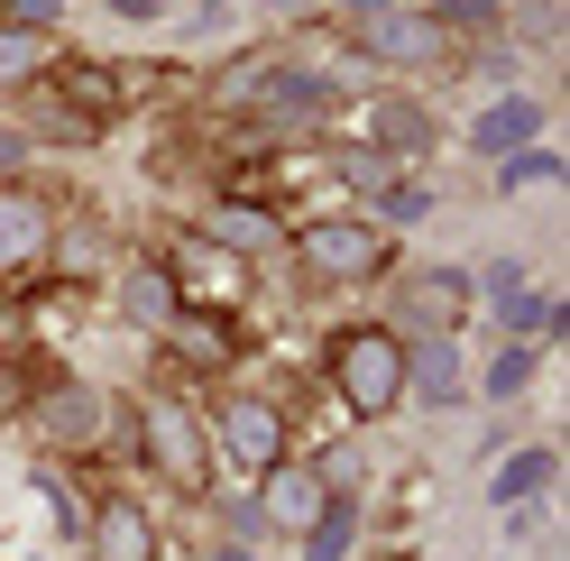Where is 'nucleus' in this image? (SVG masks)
I'll list each match as a JSON object with an SVG mask.
<instances>
[{
  "mask_svg": "<svg viewBox=\"0 0 570 561\" xmlns=\"http://www.w3.org/2000/svg\"><path fill=\"white\" fill-rule=\"evenodd\" d=\"M350 28V47H360L368 65H423V75H460V47L442 38L433 19H423V0H386V10H360V19H341Z\"/></svg>",
  "mask_w": 570,
  "mask_h": 561,
  "instance_id": "obj_5",
  "label": "nucleus"
},
{
  "mask_svg": "<svg viewBox=\"0 0 570 561\" xmlns=\"http://www.w3.org/2000/svg\"><path fill=\"white\" fill-rule=\"evenodd\" d=\"M405 396H423L433 414H451L470 396V368H460V332H423L405 341Z\"/></svg>",
  "mask_w": 570,
  "mask_h": 561,
  "instance_id": "obj_14",
  "label": "nucleus"
},
{
  "mask_svg": "<svg viewBox=\"0 0 570 561\" xmlns=\"http://www.w3.org/2000/svg\"><path fill=\"white\" fill-rule=\"evenodd\" d=\"M203 424H212V461H230V470H248V479H267L285 451H295V433H285V405H276V396H222Z\"/></svg>",
  "mask_w": 570,
  "mask_h": 561,
  "instance_id": "obj_6",
  "label": "nucleus"
},
{
  "mask_svg": "<svg viewBox=\"0 0 570 561\" xmlns=\"http://www.w3.org/2000/svg\"><path fill=\"white\" fill-rule=\"evenodd\" d=\"M166 276H175V295H185V313H239L248 304V258H230L222 239H203V230H185L166 249Z\"/></svg>",
  "mask_w": 570,
  "mask_h": 561,
  "instance_id": "obj_8",
  "label": "nucleus"
},
{
  "mask_svg": "<svg viewBox=\"0 0 570 561\" xmlns=\"http://www.w3.org/2000/svg\"><path fill=\"white\" fill-rule=\"evenodd\" d=\"M323 377H332V396L350 405V424H386V414L405 405V332L341 323L323 341Z\"/></svg>",
  "mask_w": 570,
  "mask_h": 561,
  "instance_id": "obj_2",
  "label": "nucleus"
},
{
  "mask_svg": "<svg viewBox=\"0 0 570 561\" xmlns=\"http://www.w3.org/2000/svg\"><path fill=\"white\" fill-rule=\"evenodd\" d=\"M222 101H239L258 129L276 138H295L313 120H332L341 111V83L323 75V65H285V56H239L230 75H222Z\"/></svg>",
  "mask_w": 570,
  "mask_h": 561,
  "instance_id": "obj_1",
  "label": "nucleus"
},
{
  "mask_svg": "<svg viewBox=\"0 0 570 561\" xmlns=\"http://www.w3.org/2000/svg\"><path fill=\"white\" fill-rule=\"evenodd\" d=\"M129 442H138V461H148L175 498H212V424L185 405V396H138L129 405Z\"/></svg>",
  "mask_w": 570,
  "mask_h": 561,
  "instance_id": "obj_3",
  "label": "nucleus"
},
{
  "mask_svg": "<svg viewBox=\"0 0 570 561\" xmlns=\"http://www.w3.org/2000/svg\"><path fill=\"white\" fill-rule=\"evenodd\" d=\"M360 120H368V148H377L386 166H423V157L442 148V120H433V101H414V92H377Z\"/></svg>",
  "mask_w": 570,
  "mask_h": 561,
  "instance_id": "obj_11",
  "label": "nucleus"
},
{
  "mask_svg": "<svg viewBox=\"0 0 570 561\" xmlns=\"http://www.w3.org/2000/svg\"><path fill=\"white\" fill-rule=\"evenodd\" d=\"M285 249H295V267L313 276V286H368V276H386L396 239H386L368 213H313Z\"/></svg>",
  "mask_w": 570,
  "mask_h": 561,
  "instance_id": "obj_4",
  "label": "nucleus"
},
{
  "mask_svg": "<svg viewBox=\"0 0 570 561\" xmlns=\"http://www.w3.org/2000/svg\"><path fill=\"white\" fill-rule=\"evenodd\" d=\"M111 304L129 313L138 332H175V313H185V295H175V276H166V258H129L120 276H111Z\"/></svg>",
  "mask_w": 570,
  "mask_h": 561,
  "instance_id": "obj_16",
  "label": "nucleus"
},
{
  "mask_svg": "<svg viewBox=\"0 0 570 561\" xmlns=\"http://www.w3.org/2000/svg\"><path fill=\"white\" fill-rule=\"evenodd\" d=\"M203 561H258V543H212Z\"/></svg>",
  "mask_w": 570,
  "mask_h": 561,
  "instance_id": "obj_35",
  "label": "nucleus"
},
{
  "mask_svg": "<svg viewBox=\"0 0 570 561\" xmlns=\"http://www.w3.org/2000/svg\"><path fill=\"white\" fill-rule=\"evenodd\" d=\"M38 498H47V515H56V534H83V498H75V488H65V470H38Z\"/></svg>",
  "mask_w": 570,
  "mask_h": 561,
  "instance_id": "obj_29",
  "label": "nucleus"
},
{
  "mask_svg": "<svg viewBox=\"0 0 570 561\" xmlns=\"http://www.w3.org/2000/svg\"><path fill=\"white\" fill-rule=\"evenodd\" d=\"M552 479H561L552 442H533V451H515V461L488 470V506H533V498H552Z\"/></svg>",
  "mask_w": 570,
  "mask_h": 561,
  "instance_id": "obj_20",
  "label": "nucleus"
},
{
  "mask_svg": "<svg viewBox=\"0 0 570 561\" xmlns=\"http://www.w3.org/2000/svg\"><path fill=\"white\" fill-rule=\"evenodd\" d=\"M423 19L442 28V38H507V0H423Z\"/></svg>",
  "mask_w": 570,
  "mask_h": 561,
  "instance_id": "obj_25",
  "label": "nucleus"
},
{
  "mask_svg": "<svg viewBox=\"0 0 570 561\" xmlns=\"http://www.w3.org/2000/svg\"><path fill=\"white\" fill-rule=\"evenodd\" d=\"M47 258H56V276H92L111 249H101V230H92V222H83V230H65V222H56V249H47Z\"/></svg>",
  "mask_w": 570,
  "mask_h": 561,
  "instance_id": "obj_28",
  "label": "nucleus"
},
{
  "mask_svg": "<svg viewBox=\"0 0 570 561\" xmlns=\"http://www.w3.org/2000/svg\"><path fill=\"white\" fill-rule=\"evenodd\" d=\"M350 561H360V552H350ZM368 561H405V552H368Z\"/></svg>",
  "mask_w": 570,
  "mask_h": 561,
  "instance_id": "obj_36",
  "label": "nucleus"
},
{
  "mask_svg": "<svg viewBox=\"0 0 570 561\" xmlns=\"http://www.w3.org/2000/svg\"><path fill=\"white\" fill-rule=\"evenodd\" d=\"M203 239H222L230 258H267V249H285V222L267 213V203H248V194H222L203 213Z\"/></svg>",
  "mask_w": 570,
  "mask_h": 561,
  "instance_id": "obj_18",
  "label": "nucleus"
},
{
  "mask_svg": "<svg viewBox=\"0 0 570 561\" xmlns=\"http://www.w3.org/2000/svg\"><path fill=\"white\" fill-rule=\"evenodd\" d=\"M56 65V38H38V28H19L10 10H0V92H19V83H38Z\"/></svg>",
  "mask_w": 570,
  "mask_h": 561,
  "instance_id": "obj_22",
  "label": "nucleus"
},
{
  "mask_svg": "<svg viewBox=\"0 0 570 561\" xmlns=\"http://www.w3.org/2000/svg\"><path fill=\"white\" fill-rule=\"evenodd\" d=\"M83 543H92V561H157V524L138 498H92Z\"/></svg>",
  "mask_w": 570,
  "mask_h": 561,
  "instance_id": "obj_17",
  "label": "nucleus"
},
{
  "mask_svg": "<svg viewBox=\"0 0 570 561\" xmlns=\"http://www.w3.org/2000/svg\"><path fill=\"white\" fill-rule=\"evenodd\" d=\"M470 313H479V276L470 267H423V276L396 286V323H386V332L423 341V332H460Z\"/></svg>",
  "mask_w": 570,
  "mask_h": 561,
  "instance_id": "obj_9",
  "label": "nucleus"
},
{
  "mask_svg": "<svg viewBox=\"0 0 570 561\" xmlns=\"http://www.w3.org/2000/svg\"><path fill=\"white\" fill-rule=\"evenodd\" d=\"M479 304L507 323V341H543V332H561V304H552V295H533V276H524L515 258L479 267Z\"/></svg>",
  "mask_w": 570,
  "mask_h": 561,
  "instance_id": "obj_12",
  "label": "nucleus"
},
{
  "mask_svg": "<svg viewBox=\"0 0 570 561\" xmlns=\"http://www.w3.org/2000/svg\"><path fill=\"white\" fill-rule=\"evenodd\" d=\"M323 498H332V488H323V470H313V461H295V451H285V461L258 479V515H267V534H304V524L323 515Z\"/></svg>",
  "mask_w": 570,
  "mask_h": 561,
  "instance_id": "obj_13",
  "label": "nucleus"
},
{
  "mask_svg": "<svg viewBox=\"0 0 570 561\" xmlns=\"http://www.w3.org/2000/svg\"><path fill=\"white\" fill-rule=\"evenodd\" d=\"M230 543H267V515H258V498H248V506H230Z\"/></svg>",
  "mask_w": 570,
  "mask_h": 561,
  "instance_id": "obj_32",
  "label": "nucleus"
},
{
  "mask_svg": "<svg viewBox=\"0 0 570 561\" xmlns=\"http://www.w3.org/2000/svg\"><path fill=\"white\" fill-rule=\"evenodd\" d=\"M28 396H38V377H28V368H10V360H0V414H19Z\"/></svg>",
  "mask_w": 570,
  "mask_h": 561,
  "instance_id": "obj_31",
  "label": "nucleus"
},
{
  "mask_svg": "<svg viewBox=\"0 0 570 561\" xmlns=\"http://www.w3.org/2000/svg\"><path fill=\"white\" fill-rule=\"evenodd\" d=\"M28 424H38L56 451H101V442L129 424V405L101 396V387H83V377H56V387L28 396Z\"/></svg>",
  "mask_w": 570,
  "mask_h": 561,
  "instance_id": "obj_7",
  "label": "nucleus"
},
{
  "mask_svg": "<svg viewBox=\"0 0 570 561\" xmlns=\"http://www.w3.org/2000/svg\"><path fill=\"white\" fill-rule=\"evenodd\" d=\"M19 92H28V120H38L56 148H92V138H101V129L75 111V101H56V92H47V75H38V83H19Z\"/></svg>",
  "mask_w": 570,
  "mask_h": 561,
  "instance_id": "obj_26",
  "label": "nucleus"
},
{
  "mask_svg": "<svg viewBox=\"0 0 570 561\" xmlns=\"http://www.w3.org/2000/svg\"><path fill=\"white\" fill-rule=\"evenodd\" d=\"M515 28H524V38H533V47H561V0H533V10H524Z\"/></svg>",
  "mask_w": 570,
  "mask_h": 561,
  "instance_id": "obj_30",
  "label": "nucleus"
},
{
  "mask_svg": "<svg viewBox=\"0 0 570 561\" xmlns=\"http://www.w3.org/2000/svg\"><path fill=\"white\" fill-rule=\"evenodd\" d=\"M561 185H570V166L543 148V138L515 148V157H497V194H507V203H515V194H561Z\"/></svg>",
  "mask_w": 570,
  "mask_h": 561,
  "instance_id": "obj_24",
  "label": "nucleus"
},
{
  "mask_svg": "<svg viewBox=\"0 0 570 561\" xmlns=\"http://www.w3.org/2000/svg\"><path fill=\"white\" fill-rule=\"evenodd\" d=\"M47 249H56V203L10 175V185H0V276H38Z\"/></svg>",
  "mask_w": 570,
  "mask_h": 561,
  "instance_id": "obj_10",
  "label": "nucleus"
},
{
  "mask_svg": "<svg viewBox=\"0 0 570 561\" xmlns=\"http://www.w3.org/2000/svg\"><path fill=\"white\" fill-rule=\"evenodd\" d=\"M19 157H28V129H0V185L19 175Z\"/></svg>",
  "mask_w": 570,
  "mask_h": 561,
  "instance_id": "obj_33",
  "label": "nucleus"
},
{
  "mask_svg": "<svg viewBox=\"0 0 570 561\" xmlns=\"http://www.w3.org/2000/svg\"><path fill=\"white\" fill-rule=\"evenodd\" d=\"M111 19H166V0H111Z\"/></svg>",
  "mask_w": 570,
  "mask_h": 561,
  "instance_id": "obj_34",
  "label": "nucleus"
},
{
  "mask_svg": "<svg viewBox=\"0 0 570 561\" xmlns=\"http://www.w3.org/2000/svg\"><path fill=\"white\" fill-rule=\"evenodd\" d=\"M47 92H56V101H75L92 129H111V120L129 111V83L111 75V65H92V56H56V65H47Z\"/></svg>",
  "mask_w": 570,
  "mask_h": 561,
  "instance_id": "obj_15",
  "label": "nucleus"
},
{
  "mask_svg": "<svg viewBox=\"0 0 570 561\" xmlns=\"http://www.w3.org/2000/svg\"><path fill=\"white\" fill-rule=\"evenodd\" d=\"M368 222H377V230H414V222H433V185H423V175H386Z\"/></svg>",
  "mask_w": 570,
  "mask_h": 561,
  "instance_id": "obj_27",
  "label": "nucleus"
},
{
  "mask_svg": "<svg viewBox=\"0 0 570 561\" xmlns=\"http://www.w3.org/2000/svg\"><path fill=\"white\" fill-rule=\"evenodd\" d=\"M360 515H368L360 498H323V515H313L304 534H295V543H304V561H350V552H360Z\"/></svg>",
  "mask_w": 570,
  "mask_h": 561,
  "instance_id": "obj_21",
  "label": "nucleus"
},
{
  "mask_svg": "<svg viewBox=\"0 0 570 561\" xmlns=\"http://www.w3.org/2000/svg\"><path fill=\"white\" fill-rule=\"evenodd\" d=\"M533 138H543V101L533 92H497L488 111L470 120V148L497 166V157H515V148H533Z\"/></svg>",
  "mask_w": 570,
  "mask_h": 561,
  "instance_id": "obj_19",
  "label": "nucleus"
},
{
  "mask_svg": "<svg viewBox=\"0 0 570 561\" xmlns=\"http://www.w3.org/2000/svg\"><path fill=\"white\" fill-rule=\"evenodd\" d=\"M533 368H543V341H497V360L479 368V396L488 405H515L533 387Z\"/></svg>",
  "mask_w": 570,
  "mask_h": 561,
  "instance_id": "obj_23",
  "label": "nucleus"
}]
</instances>
